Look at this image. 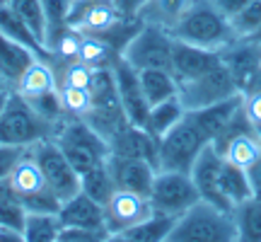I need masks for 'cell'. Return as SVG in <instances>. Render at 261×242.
I'll return each mask as SVG.
<instances>
[{"mask_svg": "<svg viewBox=\"0 0 261 242\" xmlns=\"http://www.w3.org/2000/svg\"><path fill=\"white\" fill-rule=\"evenodd\" d=\"M237 225L232 211L198 199L191 208L177 218L167 242H234Z\"/></svg>", "mask_w": 261, "mask_h": 242, "instance_id": "1", "label": "cell"}, {"mask_svg": "<svg viewBox=\"0 0 261 242\" xmlns=\"http://www.w3.org/2000/svg\"><path fill=\"white\" fill-rule=\"evenodd\" d=\"M169 32L179 41H187L191 46L211 49V51H220L237 39L230 19L211 0H194L191 8L181 15V19Z\"/></svg>", "mask_w": 261, "mask_h": 242, "instance_id": "2", "label": "cell"}, {"mask_svg": "<svg viewBox=\"0 0 261 242\" xmlns=\"http://www.w3.org/2000/svg\"><path fill=\"white\" fill-rule=\"evenodd\" d=\"M54 140H56L58 148L63 150L65 158L70 160V165L77 170V175H85L87 170L107 162L109 153H112L107 138L102 133H97L80 116H68L65 114L56 124Z\"/></svg>", "mask_w": 261, "mask_h": 242, "instance_id": "3", "label": "cell"}, {"mask_svg": "<svg viewBox=\"0 0 261 242\" xmlns=\"http://www.w3.org/2000/svg\"><path fill=\"white\" fill-rule=\"evenodd\" d=\"M56 126L32 107L29 100L19 97L10 90L8 104L0 114V143L17 146V148H32L39 140L54 138Z\"/></svg>", "mask_w": 261, "mask_h": 242, "instance_id": "4", "label": "cell"}, {"mask_svg": "<svg viewBox=\"0 0 261 242\" xmlns=\"http://www.w3.org/2000/svg\"><path fill=\"white\" fill-rule=\"evenodd\" d=\"M8 182L12 186L15 196L27 208V213H58L61 201L48 189L44 172H41L39 162L32 155V148L24 150L22 158L15 162V167L10 170Z\"/></svg>", "mask_w": 261, "mask_h": 242, "instance_id": "5", "label": "cell"}, {"mask_svg": "<svg viewBox=\"0 0 261 242\" xmlns=\"http://www.w3.org/2000/svg\"><path fill=\"white\" fill-rule=\"evenodd\" d=\"M205 143L211 140L205 138L203 131L198 129V124L187 112L184 119L174 124L162 138H158V170L189 172Z\"/></svg>", "mask_w": 261, "mask_h": 242, "instance_id": "6", "label": "cell"}, {"mask_svg": "<svg viewBox=\"0 0 261 242\" xmlns=\"http://www.w3.org/2000/svg\"><path fill=\"white\" fill-rule=\"evenodd\" d=\"M172 46H174V37L169 29L140 22L136 34L126 41L121 58L136 70H143V68L172 70Z\"/></svg>", "mask_w": 261, "mask_h": 242, "instance_id": "7", "label": "cell"}, {"mask_svg": "<svg viewBox=\"0 0 261 242\" xmlns=\"http://www.w3.org/2000/svg\"><path fill=\"white\" fill-rule=\"evenodd\" d=\"M148 199H150L152 211L179 218L187 208H191V206L201 199V194H198V189H196L194 179H191L189 172L158 170Z\"/></svg>", "mask_w": 261, "mask_h": 242, "instance_id": "8", "label": "cell"}, {"mask_svg": "<svg viewBox=\"0 0 261 242\" xmlns=\"http://www.w3.org/2000/svg\"><path fill=\"white\" fill-rule=\"evenodd\" d=\"M237 92L240 90L234 85L232 75L220 61V65H215L213 70L198 75V78H191V80H181L177 94L187 112H196V109L223 102V100H227V97H232Z\"/></svg>", "mask_w": 261, "mask_h": 242, "instance_id": "9", "label": "cell"}, {"mask_svg": "<svg viewBox=\"0 0 261 242\" xmlns=\"http://www.w3.org/2000/svg\"><path fill=\"white\" fill-rule=\"evenodd\" d=\"M32 155L44 172L48 189L56 194L61 204L80 191V175L70 165V160L63 155V150L56 146L54 138H44L39 140L37 146H32Z\"/></svg>", "mask_w": 261, "mask_h": 242, "instance_id": "10", "label": "cell"}, {"mask_svg": "<svg viewBox=\"0 0 261 242\" xmlns=\"http://www.w3.org/2000/svg\"><path fill=\"white\" fill-rule=\"evenodd\" d=\"M220 61L230 70L240 92L261 87V44L252 39H234L220 49Z\"/></svg>", "mask_w": 261, "mask_h": 242, "instance_id": "11", "label": "cell"}, {"mask_svg": "<svg viewBox=\"0 0 261 242\" xmlns=\"http://www.w3.org/2000/svg\"><path fill=\"white\" fill-rule=\"evenodd\" d=\"M123 19L126 17H121L114 0H75L68 15V27L77 29L83 34L107 37Z\"/></svg>", "mask_w": 261, "mask_h": 242, "instance_id": "12", "label": "cell"}, {"mask_svg": "<svg viewBox=\"0 0 261 242\" xmlns=\"http://www.w3.org/2000/svg\"><path fill=\"white\" fill-rule=\"evenodd\" d=\"M150 213H152V206H150L148 196L126 191V189H116L112 199L104 204V228L109 230L114 240L116 235L133 228L143 218H148Z\"/></svg>", "mask_w": 261, "mask_h": 242, "instance_id": "13", "label": "cell"}, {"mask_svg": "<svg viewBox=\"0 0 261 242\" xmlns=\"http://www.w3.org/2000/svg\"><path fill=\"white\" fill-rule=\"evenodd\" d=\"M112 70H114V80H116V94H119V102H121V109L126 114L128 124L145 129L150 104L145 100V94H143V87H140L138 70L130 63H126L121 56L114 61Z\"/></svg>", "mask_w": 261, "mask_h": 242, "instance_id": "14", "label": "cell"}, {"mask_svg": "<svg viewBox=\"0 0 261 242\" xmlns=\"http://www.w3.org/2000/svg\"><path fill=\"white\" fill-rule=\"evenodd\" d=\"M223 162H225V158L220 155V150L215 148L213 143H205L203 150L198 153V158L194 160L189 175H191V179H194V184L203 201H211V204L230 211V208L225 206V201L220 199V191H218V177H220Z\"/></svg>", "mask_w": 261, "mask_h": 242, "instance_id": "15", "label": "cell"}, {"mask_svg": "<svg viewBox=\"0 0 261 242\" xmlns=\"http://www.w3.org/2000/svg\"><path fill=\"white\" fill-rule=\"evenodd\" d=\"M109 170L114 175L116 189L136 191V194L148 196L158 175V167L143 158H121V155H109Z\"/></svg>", "mask_w": 261, "mask_h": 242, "instance_id": "16", "label": "cell"}, {"mask_svg": "<svg viewBox=\"0 0 261 242\" xmlns=\"http://www.w3.org/2000/svg\"><path fill=\"white\" fill-rule=\"evenodd\" d=\"M215 65H220V51L191 46L187 41L174 39V46H172V75L177 78V83L198 78V75L213 70Z\"/></svg>", "mask_w": 261, "mask_h": 242, "instance_id": "17", "label": "cell"}, {"mask_svg": "<svg viewBox=\"0 0 261 242\" xmlns=\"http://www.w3.org/2000/svg\"><path fill=\"white\" fill-rule=\"evenodd\" d=\"M109 155H121V158H143L150 160L158 167V138L150 136L145 129L126 124L109 138Z\"/></svg>", "mask_w": 261, "mask_h": 242, "instance_id": "18", "label": "cell"}, {"mask_svg": "<svg viewBox=\"0 0 261 242\" xmlns=\"http://www.w3.org/2000/svg\"><path fill=\"white\" fill-rule=\"evenodd\" d=\"M58 221L61 228L63 225H73V228H104V206L97 204L94 199L77 191L75 196L65 199L61 208H58Z\"/></svg>", "mask_w": 261, "mask_h": 242, "instance_id": "19", "label": "cell"}, {"mask_svg": "<svg viewBox=\"0 0 261 242\" xmlns=\"http://www.w3.org/2000/svg\"><path fill=\"white\" fill-rule=\"evenodd\" d=\"M54 90H58V73L54 61H46V58H34L17 80V85L12 87V92H17L24 100H37Z\"/></svg>", "mask_w": 261, "mask_h": 242, "instance_id": "20", "label": "cell"}, {"mask_svg": "<svg viewBox=\"0 0 261 242\" xmlns=\"http://www.w3.org/2000/svg\"><path fill=\"white\" fill-rule=\"evenodd\" d=\"M34 58L39 56L32 49L22 46L17 41H12L10 37L0 34V83L5 85L8 90H12Z\"/></svg>", "mask_w": 261, "mask_h": 242, "instance_id": "21", "label": "cell"}, {"mask_svg": "<svg viewBox=\"0 0 261 242\" xmlns=\"http://www.w3.org/2000/svg\"><path fill=\"white\" fill-rule=\"evenodd\" d=\"M0 34L10 37L12 41H17V44H22V46L32 49L39 58L54 61V58H51V54H48V49L44 46L37 37H34V32H32V29L22 22V17H19L15 10L10 8V3H0Z\"/></svg>", "mask_w": 261, "mask_h": 242, "instance_id": "22", "label": "cell"}, {"mask_svg": "<svg viewBox=\"0 0 261 242\" xmlns=\"http://www.w3.org/2000/svg\"><path fill=\"white\" fill-rule=\"evenodd\" d=\"M174 223H177L174 215L152 211L148 218H143V221L136 223L133 228L123 230V233L116 235L114 240H121V242H165L169 237V233H172Z\"/></svg>", "mask_w": 261, "mask_h": 242, "instance_id": "23", "label": "cell"}, {"mask_svg": "<svg viewBox=\"0 0 261 242\" xmlns=\"http://www.w3.org/2000/svg\"><path fill=\"white\" fill-rule=\"evenodd\" d=\"M218 191L220 199L225 201V206L232 211L237 204L247 201L252 196V186H249V177H247V170L237 167L232 162H223L220 170V177H218Z\"/></svg>", "mask_w": 261, "mask_h": 242, "instance_id": "24", "label": "cell"}, {"mask_svg": "<svg viewBox=\"0 0 261 242\" xmlns=\"http://www.w3.org/2000/svg\"><path fill=\"white\" fill-rule=\"evenodd\" d=\"M215 148L220 150V155L227 162H232V165H237V167H242V170H249L254 160L259 158L261 143L254 131H242V133L230 136L225 143L215 146Z\"/></svg>", "mask_w": 261, "mask_h": 242, "instance_id": "25", "label": "cell"}, {"mask_svg": "<svg viewBox=\"0 0 261 242\" xmlns=\"http://www.w3.org/2000/svg\"><path fill=\"white\" fill-rule=\"evenodd\" d=\"M138 78H140L143 94H145L150 107L158 102H165L169 97H177L179 92V83L177 78L172 75V70H165V68H143V70H138Z\"/></svg>", "mask_w": 261, "mask_h": 242, "instance_id": "26", "label": "cell"}, {"mask_svg": "<svg viewBox=\"0 0 261 242\" xmlns=\"http://www.w3.org/2000/svg\"><path fill=\"white\" fill-rule=\"evenodd\" d=\"M184 114H187V109H184V104L179 100V94L169 97L165 102L152 104L148 112V121H145V131L150 136H155V138H162L174 124L184 119Z\"/></svg>", "mask_w": 261, "mask_h": 242, "instance_id": "27", "label": "cell"}, {"mask_svg": "<svg viewBox=\"0 0 261 242\" xmlns=\"http://www.w3.org/2000/svg\"><path fill=\"white\" fill-rule=\"evenodd\" d=\"M191 3L194 0H148V5L140 12V22L172 29L181 19V15L191 8Z\"/></svg>", "mask_w": 261, "mask_h": 242, "instance_id": "28", "label": "cell"}, {"mask_svg": "<svg viewBox=\"0 0 261 242\" xmlns=\"http://www.w3.org/2000/svg\"><path fill=\"white\" fill-rule=\"evenodd\" d=\"M237 237L244 242H261V199L249 196L232 208Z\"/></svg>", "mask_w": 261, "mask_h": 242, "instance_id": "29", "label": "cell"}, {"mask_svg": "<svg viewBox=\"0 0 261 242\" xmlns=\"http://www.w3.org/2000/svg\"><path fill=\"white\" fill-rule=\"evenodd\" d=\"M80 191H85L97 204H102V206L107 204L112 199V194L116 191V182H114V175H112V170H109V162H102L97 167L87 170L85 175H80Z\"/></svg>", "mask_w": 261, "mask_h": 242, "instance_id": "30", "label": "cell"}, {"mask_svg": "<svg viewBox=\"0 0 261 242\" xmlns=\"http://www.w3.org/2000/svg\"><path fill=\"white\" fill-rule=\"evenodd\" d=\"M22 233L24 242H58L61 233L58 213H27Z\"/></svg>", "mask_w": 261, "mask_h": 242, "instance_id": "31", "label": "cell"}, {"mask_svg": "<svg viewBox=\"0 0 261 242\" xmlns=\"http://www.w3.org/2000/svg\"><path fill=\"white\" fill-rule=\"evenodd\" d=\"M116 58H119V51L107 39L94 37V34H85L83 37V46H80L77 61L87 63L90 68H109V65H114Z\"/></svg>", "mask_w": 261, "mask_h": 242, "instance_id": "32", "label": "cell"}, {"mask_svg": "<svg viewBox=\"0 0 261 242\" xmlns=\"http://www.w3.org/2000/svg\"><path fill=\"white\" fill-rule=\"evenodd\" d=\"M75 0H41L44 17H46V49L56 41V37L68 27V15ZM51 54V51H48Z\"/></svg>", "mask_w": 261, "mask_h": 242, "instance_id": "33", "label": "cell"}, {"mask_svg": "<svg viewBox=\"0 0 261 242\" xmlns=\"http://www.w3.org/2000/svg\"><path fill=\"white\" fill-rule=\"evenodd\" d=\"M8 3L10 8L22 17V22L34 32V37L46 46V17H44L41 0H8Z\"/></svg>", "mask_w": 261, "mask_h": 242, "instance_id": "34", "label": "cell"}, {"mask_svg": "<svg viewBox=\"0 0 261 242\" xmlns=\"http://www.w3.org/2000/svg\"><path fill=\"white\" fill-rule=\"evenodd\" d=\"M58 97L63 104V112L68 116H80L85 119L92 112V92L90 87H73V85H58Z\"/></svg>", "mask_w": 261, "mask_h": 242, "instance_id": "35", "label": "cell"}, {"mask_svg": "<svg viewBox=\"0 0 261 242\" xmlns=\"http://www.w3.org/2000/svg\"><path fill=\"white\" fill-rule=\"evenodd\" d=\"M83 37H85L83 32H77V29H73V27H65L63 32L56 37V41L48 46L51 58H54V65L77 61V56H80V46H83Z\"/></svg>", "mask_w": 261, "mask_h": 242, "instance_id": "36", "label": "cell"}, {"mask_svg": "<svg viewBox=\"0 0 261 242\" xmlns=\"http://www.w3.org/2000/svg\"><path fill=\"white\" fill-rule=\"evenodd\" d=\"M230 25L237 39L252 37L261 25V0H249L234 17H230Z\"/></svg>", "mask_w": 261, "mask_h": 242, "instance_id": "37", "label": "cell"}, {"mask_svg": "<svg viewBox=\"0 0 261 242\" xmlns=\"http://www.w3.org/2000/svg\"><path fill=\"white\" fill-rule=\"evenodd\" d=\"M58 85H73V87H90L94 68H90L83 61H70V63H58Z\"/></svg>", "mask_w": 261, "mask_h": 242, "instance_id": "38", "label": "cell"}, {"mask_svg": "<svg viewBox=\"0 0 261 242\" xmlns=\"http://www.w3.org/2000/svg\"><path fill=\"white\" fill-rule=\"evenodd\" d=\"M112 240L107 228H73L63 225L58 233V242H104Z\"/></svg>", "mask_w": 261, "mask_h": 242, "instance_id": "39", "label": "cell"}, {"mask_svg": "<svg viewBox=\"0 0 261 242\" xmlns=\"http://www.w3.org/2000/svg\"><path fill=\"white\" fill-rule=\"evenodd\" d=\"M24 218H27V208L22 206L17 196H10L0 204V225H10V228H24Z\"/></svg>", "mask_w": 261, "mask_h": 242, "instance_id": "40", "label": "cell"}, {"mask_svg": "<svg viewBox=\"0 0 261 242\" xmlns=\"http://www.w3.org/2000/svg\"><path fill=\"white\" fill-rule=\"evenodd\" d=\"M242 104L247 119L252 121V126L261 124V87H254L249 92H242Z\"/></svg>", "mask_w": 261, "mask_h": 242, "instance_id": "41", "label": "cell"}, {"mask_svg": "<svg viewBox=\"0 0 261 242\" xmlns=\"http://www.w3.org/2000/svg\"><path fill=\"white\" fill-rule=\"evenodd\" d=\"M27 148H17V146H5L0 143V179H5L10 175V170L15 167V162L22 158V153Z\"/></svg>", "mask_w": 261, "mask_h": 242, "instance_id": "42", "label": "cell"}, {"mask_svg": "<svg viewBox=\"0 0 261 242\" xmlns=\"http://www.w3.org/2000/svg\"><path fill=\"white\" fill-rule=\"evenodd\" d=\"M114 3L121 12V17L126 19H140V12L148 5V0H114Z\"/></svg>", "mask_w": 261, "mask_h": 242, "instance_id": "43", "label": "cell"}, {"mask_svg": "<svg viewBox=\"0 0 261 242\" xmlns=\"http://www.w3.org/2000/svg\"><path fill=\"white\" fill-rule=\"evenodd\" d=\"M247 177H249V186H252V196L261 199V153L252 162V167L247 170Z\"/></svg>", "mask_w": 261, "mask_h": 242, "instance_id": "44", "label": "cell"}, {"mask_svg": "<svg viewBox=\"0 0 261 242\" xmlns=\"http://www.w3.org/2000/svg\"><path fill=\"white\" fill-rule=\"evenodd\" d=\"M211 3H213L215 8L223 12L225 17L230 19V17H234V15H237V12H240L244 5H247L249 0H211Z\"/></svg>", "mask_w": 261, "mask_h": 242, "instance_id": "45", "label": "cell"}, {"mask_svg": "<svg viewBox=\"0 0 261 242\" xmlns=\"http://www.w3.org/2000/svg\"><path fill=\"white\" fill-rule=\"evenodd\" d=\"M0 242H24V233L19 228L0 225Z\"/></svg>", "mask_w": 261, "mask_h": 242, "instance_id": "46", "label": "cell"}, {"mask_svg": "<svg viewBox=\"0 0 261 242\" xmlns=\"http://www.w3.org/2000/svg\"><path fill=\"white\" fill-rule=\"evenodd\" d=\"M8 97H10V90H0V114H3L5 104H8Z\"/></svg>", "mask_w": 261, "mask_h": 242, "instance_id": "47", "label": "cell"}, {"mask_svg": "<svg viewBox=\"0 0 261 242\" xmlns=\"http://www.w3.org/2000/svg\"><path fill=\"white\" fill-rule=\"evenodd\" d=\"M247 39H252V41H256V44H261V25H259V29L254 32L252 37H247Z\"/></svg>", "mask_w": 261, "mask_h": 242, "instance_id": "48", "label": "cell"}, {"mask_svg": "<svg viewBox=\"0 0 261 242\" xmlns=\"http://www.w3.org/2000/svg\"><path fill=\"white\" fill-rule=\"evenodd\" d=\"M254 133H256V138H259V143H261V124L259 126H254Z\"/></svg>", "mask_w": 261, "mask_h": 242, "instance_id": "49", "label": "cell"}, {"mask_svg": "<svg viewBox=\"0 0 261 242\" xmlns=\"http://www.w3.org/2000/svg\"><path fill=\"white\" fill-rule=\"evenodd\" d=\"M0 90H8V87H5V85H3V83H0Z\"/></svg>", "mask_w": 261, "mask_h": 242, "instance_id": "50", "label": "cell"}, {"mask_svg": "<svg viewBox=\"0 0 261 242\" xmlns=\"http://www.w3.org/2000/svg\"><path fill=\"white\" fill-rule=\"evenodd\" d=\"M0 3H8V0H0Z\"/></svg>", "mask_w": 261, "mask_h": 242, "instance_id": "51", "label": "cell"}]
</instances>
